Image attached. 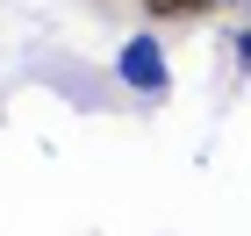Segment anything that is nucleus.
Wrapping results in <instances>:
<instances>
[{
	"instance_id": "nucleus-2",
	"label": "nucleus",
	"mask_w": 251,
	"mask_h": 236,
	"mask_svg": "<svg viewBox=\"0 0 251 236\" xmlns=\"http://www.w3.org/2000/svg\"><path fill=\"white\" fill-rule=\"evenodd\" d=\"M122 72L129 79H158V50L151 43H129V50H122Z\"/></svg>"
},
{
	"instance_id": "nucleus-3",
	"label": "nucleus",
	"mask_w": 251,
	"mask_h": 236,
	"mask_svg": "<svg viewBox=\"0 0 251 236\" xmlns=\"http://www.w3.org/2000/svg\"><path fill=\"white\" fill-rule=\"evenodd\" d=\"M237 50H244V64H251V29H244V43H237Z\"/></svg>"
},
{
	"instance_id": "nucleus-1",
	"label": "nucleus",
	"mask_w": 251,
	"mask_h": 236,
	"mask_svg": "<svg viewBox=\"0 0 251 236\" xmlns=\"http://www.w3.org/2000/svg\"><path fill=\"white\" fill-rule=\"evenodd\" d=\"M158 21H194V15H215V0H144Z\"/></svg>"
}]
</instances>
